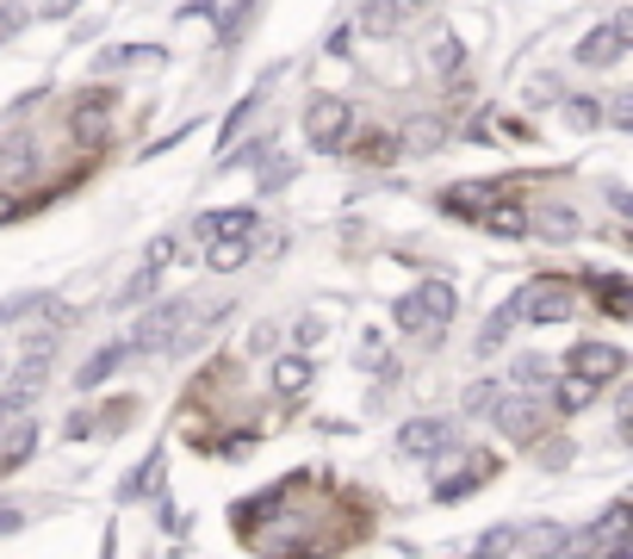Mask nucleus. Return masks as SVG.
I'll use <instances>...</instances> for the list:
<instances>
[{"mask_svg": "<svg viewBox=\"0 0 633 559\" xmlns=\"http://www.w3.org/2000/svg\"><path fill=\"white\" fill-rule=\"evenodd\" d=\"M261 94H268V81H261V88H249V94L236 100V113L224 118V131H218V143H224V150H231V143H236V131L249 125V113H255V106H261Z\"/></svg>", "mask_w": 633, "mask_h": 559, "instance_id": "obj_25", "label": "nucleus"}, {"mask_svg": "<svg viewBox=\"0 0 633 559\" xmlns=\"http://www.w3.org/2000/svg\"><path fill=\"white\" fill-rule=\"evenodd\" d=\"M429 13V0H366L361 25L366 32H403V25H417Z\"/></svg>", "mask_w": 633, "mask_h": 559, "instance_id": "obj_10", "label": "nucleus"}, {"mask_svg": "<svg viewBox=\"0 0 633 559\" xmlns=\"http://www.w3.org/2000/svg\"><path fill=\"white\" fill-rule=\"evenodd\" d=\"M20 522H25V510H0V535H13Z\"/></svg>", "mask_w": 633, "mask_h": 559, "instance_id": "obj_39", "label": "nucleus"}, {"mask_svg": "<svg viewBox=\"0 0 633 559\" xmlns=\"http://www.w3.org/2000/svg\"><path fill=\"white\" fill-rule=\"evenodd\" d=\"M155 485H162V454H150V461H143V473H131V479H125V498H150Z\"/></svg>", "mask_w": 633, "mask_h": 559, "instance_id": "obj_30", "label": "nucleus"}, {"mask_svg": "<svg viewBox=\"0 0 633 559\" xmlns=\"http://www.w3.org/2000/svg\"><path fill=\"white\" fill-rule=\"evenodd\" d=\"M460 38H454V32H442V44H435V62H442V75H460Z\"/></svg>", "mask_w": 633, "mask_h": 559, "instance_id": "obj_32", "label": "nucleus"}, {"mask_svg": "<svg viewBox=\"0 0 633 559\" xmlns=\"http://www.w3.org/2000/svg\"><path fill=\"white\" fill-rule=\"evenodd\" d=\"M509 380H516L521 392H540V386H553V361H540V354H521V361L509 366Z\"/></svg>", "mask_w": 633, "mask_h": 559, "instance_id": "obj_22", "label": "nucleus"}, {"mask_svg": "<svg viewBox=\"0 0 633 559\" xmlns=\"http://www.w3.org/2000/svg\"><path fill=\"white\" fill-rule=\"evenodd\" d=\"M162 57H168L162 44H125V50H106L99 69H131V62H162Z\"/></svg>", "mask_w": 633, "mask_h": 559, "instance_id": "obj_26", "label": "nucleus"}, {"mask_svg": "<svg viewBox=\"0 0 633 559\" xmlns=\"http://www.w3.org/2000/svg\"><path fill=\"white\" fill-rule=\"evenodd\" d=\"M305 386H310V361H305V354H286V361H273V392H280V398H298Z\"/></svg>", "mask_w": 633, "mask_h": 559, "instance_id": "obj_18", "label": "nucleus"}, {"mask_svg": "<svg viewBox=\"0 0 633 559\" xmlns=\"http://www.w3.org/2000/svg\"><path fill=\"white\" fill-rule=\"evenodd\" d=\"M454 447H460V423H454V417H410V423L398 429L403 461H442Z\"/></svg>", "mask_w": 633, "mask_h": 559, "instance_id": "obj_3", "label": "nucleus"}, {"mask_svg": "<svg viewBox=\"0 0 633 559\" xmlns=\"http://www.w3.org/2000/svg\"><path fill=\"white\" fill-rule=\"evenodd\" d=\"M609 125H621V131H628V125H633V94H614V106H609Z\"/></svg>", "mask_w": 633, "mask_h": 559, "instance_id": "obj_36", "label": "nucleus"}, {"mask_svg": "<svg viewBox=\"0 0 633 559\" xmlns=\"http://www.w3.org/2000/svg\"><path fill=\"white\" fill-rule=\"evenodd\" d=\"M509 311H516V324H565V317H577V287L559 273H540L509 299Z\"/></svg>", "mask_w": 633, "mask_h": 559, "instance_id": "obj_2", "label": "nucleus"}, {"mask_svg": "<svg viewBox=\"0 0 633 559\" xmlns=\"http://www.w3.org/2000/svg\"><path fill=\"white\" fill-rule=\"evenodd\" d=\"M192 317V305L187 299H162V305H150L143 317H137V329H131V354H168V342H174V329Z\"/></svg>", "mask_w": 633, "mask_h": 559, "instance_id": "obj_5", "label": "nucleus"}, {"mask_svg": "<svg viewBox=\"0 0 633 559\" xmlns=\"http://www.w3.org/2000/svg\"><path fill=\"white\" fill-rule=\"evenodd\" d=\"M528 231H540L547 243H572V236H577V212H565V206H547V212L528 224Z\"/></svg>", "mask_w": 633, "mask_h": 559, "instance_id": "obj_20", "label": "nucleus"}, {"mask_svg": "<svg viewBox=\"0 0 633 559\" xmlns=\"http://www.w3.org/2000/svg\"><path fill=\"white\" fill-rule=\"evenodd\" d=\"M20 417H32V386H20V380H13V386L0 392V435L20 423Z\"/></svg>", "mask_w": 633, "mask_h": 559, "instance_id": "obj_24", "label": "nucleus"}, {"mask_svg": "<svg viewBox=\"0 0 633 559\" xmlns=\"http://www.w3.org/2000/svg\"><path fill=\"white\" fill-rule=\"evenodd\" d=\"M584 287L602 299L609 317H628V273H584Z\"/></svg>", "mask_w": 633, "mask_h": 559, "instance_id": "obj_17", "label": "nucleus"}, {"mask_svg": "<svg viewBox=\"0 0 633 559\" xmlns=\"http://www.w3.org/2000/svg\"><path fill=\"white\" fill-rule=\"evenodd\" d=\"M565 366H572V373H584V380H596V386H602V380H614V373L628 366V354H621V348H614V342H577L572 354H565Z\"/></svg>", "mask_w": 633, "mask_h": 559, "instance_id": "obj_9", "label": "nucleus"}, {"mask_svg": "<svg viewBox=\"0 0 633 559\" xmlns=\"http://www.w3.org/2000/svg\"><path fill=\"white\" fill-rule=\"evenodd\" d=\"M516 540H521V528H484L479 554H516Z\"/></svg>", "mask_w": 633, "mask_h": 559, "instance_id": "obj_31", "label": "nucleus"}, {"mask_svg": "<svg viewBox=\"0 0 633 559\" xmlns=\"http://www.w3.org/2000/svg\"><path fill=\"white\" fill-rule=\"evenodd\" d=\"M628 44H633V13H614V20H602L590 38L577 44V62L584 69H614V62L628 57Z\"/></svg>", "mask_w": 633, "mask_h": 559, "instance_id": "obj_6", "label": "nucleus"}, {"mask_svg": "<svg viewBox=\"0 0 633 559\" xmlns=\"http://www.w3.org/2000/svg\"><path fill=\"white\" fill-rule=\"evenodd\" d=\"M348 131H354V113H348V100H336V94H317L305 106V143L317 155H336L348 143Z\"/></svg>", "mask_w": 633, "mask_h": 559, "instance_id": "obj_4", "label": "nucleus"}, {"mask_svg": "<svg viewBox=\"0 0 633 559\" xmlns=\"http://www.w3.org/2000/svg\"><path fill=\"white\" fill-rule=\"evenodd\" d=\"M13 212H20V199H7V194H0V224H7Z\"/></svg>", "mask_w": 633, "mask_h": 559, "instance_id": "obj_40", "label": "nucleus"}, {"mask_svg": "<svg viewBox=\"0 0 633 559\" xmlns=\"http://www.w3.org/2000/svg\"><path fill=\"white\" fill-rule=\"evenodd\" d=\"M75 7H81V0H44V20H69Z\"/></svg>", "mask_w": 633, "mask_h": 559, "instance_id": "obj_37", "label": "nucleus"}, {"mask_svg": "<svg viewBox=\"0 0 633 559\" xmlns=\"http://www.w3.org/2000/svg\"><path fill=\"white\" fill-rule=\"evenodd\" d=\"M565 113H572V125H584V131H590L596 118H602V106H596V100H572Z\"/></svg>", "mask_w": 633, "mask_h": 559, "instance_id": "obj_34", "label": "nucleus"}, {"mask_svg": "<svg viewBox=\"0 0 633 559\" xmlns=\"http://www.w3.org/2000/svg\"><path fill=\"white\" fill-rule=\"evenodd\" d=\"M286 180H292V162H286V155H273L268 168H261V194H280Z\"/></svg>", "mask_w": 633, "mask_h": 559, "instance_id": "obj_33", "label": "nucleus"}, {"mask_svg": "<svg viewBox=\"0 0 633 559\" xmlns=\"http://www.w3.org/2000/svg\"><path fill=\"white\" fill-rule=\"evenodd\" d=\"M454 305H460V292L447 287V280H422V287H410L398 305H391V317H398V329H410V336H429V329L442 336Z\"/></svg>", "mask_w": 633, "mask_h": 559, "instance_id": "obj_1", "label": "nucleus"}, {"mask_svg": "<svg viewBox=\"0 0 633 559\" xmlns=\"http://www.w3.org/2000/svg\"><path fill=\"white\" fill-rule=\"evenodd\" d=\"M125 354H131V348H125V342H106V348H99V354H94V361H87V366H81V373H75V386H81V392L106 386V380H113L118 366H125Z\"/></svg>", "mask_w": 633, "mask_h": 559, "instance_id": "obj_14", "label": "nucleus"}, {"mask_svg": "<svg viewBox=\"0 0 633 559\" xmlns=\"http://www.w3.org/2000/svg\"><path fill=\"white\" fill-rule=\"evenodd\" d=\"M479 224H484V231H497V236H528V212H521V206H509V199H503V206H491V199H484V206H479Z\"/></svg>", "mask_w": 633, "mask_h": 559, "instance_id": "obj_16", "label": "nucleus"}, {"mask_svg": "<svg viewBox=\"0 0 633 559\" xmlns=\"http://www.w3.org/2000/svg\"><path fill=\"white\" fill-rule=\"evenodd\" d=\"M255 224H261V218H255V206H218V212H206L199 218V236H255Z\"/></svg>", "mask_w": 633, "mask_h": 559, "instance_id": "obj_13", "label": "nucleus"}, {"mask_svg": "<svg viewBox=\"0 0 633 559\" xmlns=\"http://www.w3.org/2000/svg\"><path fill=\"white\" fill-rule=\"evenodd\" d=\"M596 398V380H584V373H572L565 386H559V398H553V410H584Z\"/></svg>", "mask_w": 633, "mask_h": 559, "instance_id": "obj_29", "label": "nucleus"}, {"mask_svg": "<svg viewBox=\"0 0 633 559\" xmlns=\"http://www.w3.org/2000/svg\"><path fill=\"white\" fill-rule=\"evenodd\" d=\"M497 398H503L497 380H472V386H466V417H491V410H497Z\"/></svg>", "mask_w": 633, "mask_h": 559, "instance_id": "obj_28", "label": "nucleus"}, {"mask_svg": "<svg viewBox=\"0 0 633 559\" xmlns=\"http://www.w3.org/2000/svg\"><path fill=\"white\" fill-rule=\"evenodd\" d=\"M491 479H497V461H491V454H472V461H466L454 479L435 485V498H442V503H460L466 491H479V485H491Z\"/></svg>", "mask_w": 633, "mask_h": 559, "instance_id": "obj_12", "label": "nucleus"}, {"mask_svg": "<svg viewBox=\"0 0 633 559\" xmlns=\"http://www.w3.org/2000/svg\"><path fill=\"white\" fill-rule=\"evenodd\" d=\"M25 311H57L50 292H13V299H0V324H25Z\"/></svg>", "mask_w": 633, "mask_h": 559, "instance_id": "obj_21", "label": "nucleus"}, {"mask_svg": "<svg viewBox=\"0 0 633 559\" xmlns=\"http://www.w3.org/2000/svg\"><path fill=\"white\" fill-rule=\"evenodd\" d=\"M628 528H633V503H609L602 510V522L596 528H584V535H572V547H584V554H628Z\"/></svg>", "mask_w": 633, "mask_h": 559, "instance_id": "obj_7", "label": "nucleus"}, {"mask_svg": "<svg viewBox=\"0 0 633 559\" xmlns=\"http://www.w3.org/2000/svg\"><path fill=\"white\" fill-rule=\"evenodd\" d=\"M497 429L509 435V442H535L540 429H547V417H553V405H540V398H497Z\"/></svg>", "mask_w": 633, "mask_h": 559, "instance_id": "obj_8", "label": "nucleus"}, {"mask_svg": "<svg viewBox=\"0 0 633 559\" xmlns=\"http://www.w3.org/2000/svg\"><path fill=\"white\" fill-rule=\"evenodd\" d=\"M20 7H0V38H13V32H20Z\"/></svg>", "mask_w": 633, "mask_h": 559, "instance_id": "obj_38", "label": "nucleus"}, {"mask_svg": "<svg viewBox=\"0 0 633 559\" xmlns=\"http://www.w3.org/2000/svg\"><path fill=\"white\" fill-rule=\"evenodd\" d=\"M521 554H572V528H553V522H535V528H521L516 540Z\"/></svg>", "mask_w": 633, "mask_h": 559, "instance_id": "obj_15", "label": "nucleus"}, {"mask_svg": "<svg viewBox=\"0 0 633 559\" xmlns=\"http://www.w3.org/2000/svg\"><path fill=\"white\" fill-rule=\"evenodd\" d=\"M155 280H162V268H150V261H143V268H137L131 280H125L118 305H150V299H155Z\"/></svg>", "mask_w": 633, "mask_h": 559, "instance_id": "obj_27", "label": "nucleus"}, {"mask_svg": "<svg viewBox=\"0 0 633 559\" xmlns=\"http://www.w3.org/2000/svg\"><path fill=\"white\" fill-rule=\"evenodd\" d=\"M143 261H150V268H168V261H174V236H155L150 249H143Z\"/></svg>", "mask_w": 633, "mask_h": 559, "instance_id": "obj_35", "label": "nucleus"}, {"mask_svg": "<svg viewBox=\"0 0 633 559\" xmlns=\"http://www.w3.org/2000/svg\"><path fill=\"white\" fill-rule=\"evenodd\" d=\"M32 454H38V417H20V423L0 435V479H7V473H20Z\"/></svg>", "mask_w": 633, "mask_h": 559, "instance_id": "obj_11", "label": "nucleus"}, {"mask_svg": "<svg viewBox=\"0 0 633 559\" xmlns=\"http://www.w3.org/2000/svg\"><path fill=\"white\" fill-rule=\"evenodd\" d=\"M509 329H516V311H509V305L491 311V324L479 329V361H484V354H497V348L509 342Z\"/></svg>", "mask_w": 633, "mask_h": 559, "instance_id": "obj_23", "label": "nucleus"}, {"mask_svg": "<svg viewBox=\"0 0 633 559\" xmlns=\"http://www.w3.org/2000/svg\"><path fill=\"white\" fill-rule=\"evenodd\" d=\"M206 261L218 273H236L243 261H249V236H211V249H206Z\"/></svg>", "mask_w": 633, "mask_h": 559, "instance_id": "obj_19", "label": "nucleus"}]
</instances>
